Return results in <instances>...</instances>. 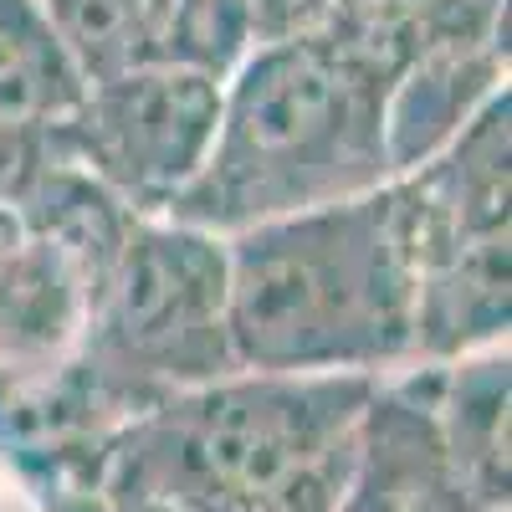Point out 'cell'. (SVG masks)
<instances>
[{
  "label": "cell",
  "mask_w": 512,
  "mask_h": 512,
  "mask_svg": "<svg viewBox=\"0 0 512 512\" xmlns=\"http://www.w3.org/2000/svg\"><path fill=\"white\" fill-rule=\"evenodd\" d=\"M420 41V0L256 41L221 82L200 175L164 221L236 236L390 185L384 103Z\"/></svg>",
  "instance_id": "6da1fadb"
},
{
  "label": "cell",
  "mask_w": 512,
  "mask_h": 512,
  "mask_svg": "<svg viewBox=\"0 0 512 512\" xmlns=\"http://www.w3.org/2000/svg\"><path fill=\"white\" fill-rule=\"evenodd\" d=\"M231 349L251 374L410 369L415 231L400 180L226 236Z\"/></svg>",
  "instance_id": "7a4b0ae2"
},
{
  "label": "cell",
  "mask_w": 512,
  "mask_h": 512,
  "mask_svg": "<svg viewBox=\"0 0 512 512\" xmlns=\"http://www.w3.org/2000/svg\"><path fill=\"white\" fill-rule=\"evenodd\" d=\"M379 379L251 374L149 405L113 451L108 482L180 512H333Z\"/></svg>",
  "instance_id": "3957f363"
},
{
  "label": "cell",
  "mask_w": 512,
  "mask_h": 512,
  "mask_svg": "<svg viewBox=\"0 0 512 512\" xmlns=\"http://www.w3.org/2000/svg\"><path fill=\"white\" fill-rule=\"evenodd\" d=\"M82 359L144 405L236 374L226 241L164 216L134 221L93 303Z\"/></svg>",
  "instance_id": "277c9868"
},
{
  "label": "cell",
  "mask_w": 512,
  "mask_h": 512,
  "mask_svg": "<svg viewBox=\"0 0 512 512\" xmlns=\"http://www.w3.org/2000/svg\"><path fill=\"white\" fill-rule=\"evenodd\" d=\"M216 123L221 77L190 67H128L93 77L52 134L57 149L134 216H169L216 144Z\"/></svg>",
  "instance_id": "5b68a950"
},
{
  "label": "cell",
  "mask_w": 512,
  "mask_h": 512,
  "mask_svg": "<svg viewBox=\"0 0 512 512\" xmlns=\"http://www.w3.org/2000/svg\"><path fill=\"white\" fill-rule=\"evenodd\" d=\"M333 512H487L441 451L420 369L384 374L374 384L354 472Z\"/></svg>",
  "instance_id": "8992f818"
},
{
  "label": "cell",
  "mask_w": 512,
  "mask_h": 512,
  "mask_svg": "<svg viewBox=\"0 0 512 512\" xmlns=\"http://www.w3.org/2000/svg\"><path fill=\"white\" fill-rule=\"evenodd\" d=\"M98 277L31 231L0 246V390L67 369L82 354Z\"/></svg>",
  "instance_id": "52a82bcc"
},
{
  "label": "cell",
  "mask_w": 512,
  "mask_h": 512,
  "mask_svg": "<svg viewBox=\"0 0 512 512\" xmlns=\"http://www.w3.org/2000/svg\"><path fill=\"white\" fill-rule=\"evenodd\" d=\"M507 236L436 246L415 262V328L410 369L451 364L507 344Z\"/></svg>",
  "instance_id": "ba28073f"
},
{
  "label": "cell",
  "mask_w": 512,
  "mask_h": 512,
  "mask_svg": "<svg viewBox=\"0 0 512 512\" xmlns=\"http://www.w3.org/2000/svg\"><path fill=\"white\" fill-rule=\"evenodd\" d=\"M420 379L451 472L487 512H507V344L451 364H420Z\"/></svg>",
  "instance_id": "9c48e42d"
},
{
  "label": "cell",
  "mask_w": 512,
  "mask_h": 512,
  "mask_svg": "<svg viewBox=\"0 0 512 512\" xmlns=\"http://www.w3.org/2000/svg\"><path fill=\"white\" fill-rule=\"evenodd\" d=\"M57 139V134H52ZM11 216L21 231L41 236V241H52L62 246L72 262H82L93 277H98V292L118 262V251L128 241V231H134V216L113 190H103L88 169H77L62 149L47 159V169L26 185V195L11 205Z\"/></svg>",
  "instance_id": "30bf717a"
},
{
  "label": "cell",
  "mask_w": 512,
  "mask_h": 512,
  "mask_svg": "<svg viewBox=\"0 0 512 512\" xmlns=\"http://www.w3.org/2000/svg\"><path fill=\"white\" fill-rule=\"evenodd\" d=\"M82 93L88 77L62 41L47 0H0V118L62 123Z\"/></svg>",
  "instance_id": "8fae6325"
},
{
  "label": "cell",
  "mask_w": 512,
  "mask_h": 512,
  "mask_svg": "<svg viewBox=\"0 0 512 512\" xmlns=\"http://www.w3.org/2000/svg\"><path fill=\"white\" fill-rule=\"evenodd\" d=\"M57 154L52 123H11L0 118V210H11L26 185L47 169V159Z\"/></svg>",
  "instance_id": "7c38bea8"
},
{
  "label": "cell",
  "mask_w": 512,
  "mask_h": 512,
  "mask_svg": "<svg viewBox=\"0 0 512 512\" xmlns=\"http://www.w3.org/2000/svg\"><path fill=\"white\" fill-rule=\"evenodd\" d=\"M98 502L52 492L47 482H36L21 461H11L6 451H0V512H98Z\"/></svg>",
  "instance_id": "4fadbf2b"
},
{
  "label": "cell",
  "mask_w": 512,
  "mask_h": 512,
  "mask_svg": "<svg viewBox=\"0 0 512 512\" xmlns=\"http://www.w3.org/2000/svg\"><path fill=\"white\" fill-rule=\"evenodd\" d=\"M98 512H180L175 502H164L154 492H139V487H123V482H103V502Z\"/></svg>",
  "instance_id": "5bb4252c"
}]
</instances>
